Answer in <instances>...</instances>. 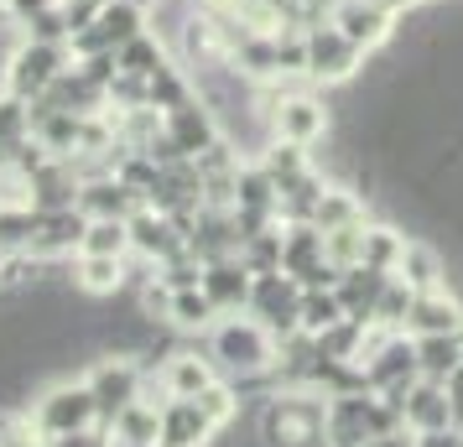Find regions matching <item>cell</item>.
Returning <instances> with one entry per match:
<instances>
[{
    "instance_id": "cell-12",
    "label": "cell",
    "mask_w": 463,
    "mask_h": 447,
    "mask_svg": "<svg viewBox=\"0 0 463 447\" xmlns=\"http://www.w3.org/2000/svg\"><path fill=\"white\" fill-rule=\"evenodd\" d=\"M198 286H203V297L213 302V312L230 318V312H245V307H250L255 271L240 256H224V260H209V265H203V281H198Z\"/></svg>"
},
{
    "instance_id": "cell-1",
    "label": "cell",
    "mask_w": 463,
    "mask_h": 447,
    "mask_svg": "<svg viewBox=\"0 0 463 447\" xmlns=\"http://www.w3.org/2000/svg\"><path fill=\"white\" fill-rule=\"evenodd\" d=\"M209 359L224 380H260L281 359V339L250 312H230L209 328Z\"/></svg>"
},
{
    "instance_id": "cell-14",
    "label": "cell",
    "mask_w": 463,
    "mask_h": 447,
    "mask_svg": "<svg viewBox=\"0 0 463 447\" xmlns=\"http://www.w3.org/2000/svg\"><path fill=\"white\" fill-rule=\"evenodd\" d=\"M84 229H89V219L79 209H37V224H32V245H26V256H32V260L68 256V250H79Z\"/></svg>"
},
{
    "instance_id": "cell-17",
    "label": "cell",
    "mask_w": 463,
    "mask_h": 447,
    "mask_svg": "<svg viewBox=\"0 0 463 447\" xmlns=\"http://www.w3.org/2000/svg\"><path fill=\"white\" fill-rule=\"evenodd\" d=\"M162 126H167V135L177 141L183 156H203L209 146H219V126H213V115L203 105H193V99L172 105L167 115H162Z\"/></svg>"
},
{
    "instance_id": "cell-38",
    "label": "cell",
    "mask_w": 463,
    "mask_h": 447,
    "mask_svg": "<svg viewBox=\"0 0 463 447\" xmlns=\"http://www.w3.org/2000/svg\"><path fill=\"white\" fill-rule=\"evenodd\" d=\"M26 37H32V42H73V26H68L63 5H52V11H43V16H32V22H26Z\"/></svg>"
},
{
    "instance_id": "cell-22",
    "label": "cell",
    "mask_w": 463,
    "mask_h": 447,
    "mask_svg": "<svg viewBox=\"0 0 463 447\" xmlns=\"http://www.w3.org/2000/svg\"><path fill=\"white\" fill-rule=\"evenodd\" d=\"M385 281H391V271H370V265H349V271H338V281H334V292H338V302H344V312L349 318H375V302H380V292H385Z\"/></svg>"
},
{
    "instance_id": "cell-30",
    "label": "cell",
    "mask_w": 463,
    "mask_h": 447,
    "mask_svg": "<svg viewBox=\"0 0 463 447\" xmlns=\"http://www.w3.org/2000/svg\"><path fill=\"white\" fill-rule=\"evenodd\" d=\"M307 224H317L323 235H328V229H344V224H364V203H359L349 188H323Z\"/></svg>"
},
{
    "instance_id": "cell-49",
    "label": "cell",
    "mask_w": 463,
    "mask_h": 447,
    "mask_svg": "<svg viewBox=\"0 0 463 447\" xmlns=\"http://www.w3.org/2000/svg\"><path fill=\"white\" fill-rule=\"evenodd\" d=\"M0 5H5V0H0Z\"/></svg>"
},
{
    "instance_id": "cell-32",
    "label": "cell",
    "mask_w": 463,
    "mask_h": 447,
    "mask_svg": "<svg viewBox=\"0 0 463 447\" xmlns=\"http://www.w3.org/2000/svg\"><path fill=\"white\" fill-rule=\"evenodd\" d=\"M79 256H130V224L126 219H89Z\"/></svg>"
},
{
    "instance_id": "cell-47",
    "label": "cell",
    "mask_w": 463,
    "mask_h": 447,
    "mask_svg": "<svg viewBox=\"0 0 463 447\" xmlns=\"http://www.w3.org/2000/svg\"><path fill=\"white\" fill-rule=\"evenodd\" d=\"M0 167H5V156H0Z\"/></svg>"
},
{
    "instance_id": "cell-46",
    "label": "cell",
    "mask_w": 463,
    "mask_h": 447,
    "mask_svg": "<svg viewBox=\"0 0 463 447\" xmlns=\"http://www.w3.org/2000/svg\"><path fill=\"white\" fill-rule=\"evenodd\" d=\"M0 276H5V250H0Z\"/></svg>"
},
{
    "instance_id": "cell-29",
    "label": "cell",
    "mask_w": 463,
    "mask_h": 447,
    "mask_svg": "<svg viewBox=\"0 0 463 447\" xmlns=\"http://www.w3.org/2000/svg\"><path fill=\"white\" fill-rule=\"evenodd\" d=\"M458 364H463L458 333H432V339H417V369H421V380H448Z\"/></svg>"
},
{
    "instance_id": "cell-34",
    "label": "cell",
    "mask_w": 463,
    "mask_h": 447,
    "mask_svg": "<svg viewBox=\"0 0 463 447\" xmlns=\"http://www.w3.org/2000/svg\"><path fill=\"white\" fill-rule=\"evenodd\" d=\"M26 135H32V109L26 99H0V156H11L16 146H26Z\"/></svg>"
},
{
    "instance_id": "cell-6",
    "label": "cell",
    "mask_w": 463,
    "mask_h": 447,
    "mask_svg": "<svg viewBox=\"0 0 463 447\" xmlns=\"http://www.w3.org/2000/svg\"><path fill=\"white\" fill-rule=\"evenodd\" d=\"M245 312L266 322L276 339H292L297 318H302V281L287 276V271H266V276H255L250 307H245Z\"/></svg>"
},
{
    "instance_id": "cell-13",
    "label": "cell",
    "mask_w": 463,
    "mask_h": 447,
    "mask_svg": "<svg viewBox=\"0 0 463 447\" xmlns=\"http://www.w3.org/2000/svg\"><path fill=\"white\" fill-rule=\"evenodd\" d=\"M271 130H276V141L313 146V141L328 135V109H323V99H313V94H287V99L271 109Z\"/></svg>"
},
{
    "instance_id": "cell-3",
    "label": "cell",
    "mask_w": 463,
    "mask_h": 447,
    "mask_svg": "<svg viewBox=\"0 0 463 447\" xmlns=\"http://www.w3.org/2000/svg\"><path fill=\"white\" fill-rule=\"evenodd\" d=\"M391 432H406L396 401H385L364 385L328 396V447H364L375 437H391Z\"/></svg>"
},
{
    "instance_id": "cell-36",
    "label": "cell",
    "mask_w": 463,
    "mask_h": 447,
    "mask_svg": "<svg viewBox=\"0 0 463 447\" xmlns=\"http://www.w3.org/2000/svg\"><path fill=\"white\" fill-rule=\"evenodd\" d=\"M193 401L203 405V416H209L219 432H224L234 416H240V396H234V380H213L209 390H203V396H193Z\"/></svg>"
},
{
    "instance_id": "cell-15",
    "label": "cell",
    "mask_w": 463,
    "mask_h": 447,
    "mask_svg": "<svg viewBox=\"0 0 463 447\" xmlns=\"http://www.w3.org/2000/svg\"><path fill=\"white\" fill-rule=\"evenodd\" d=\"M401 333H411V339H432V333H463V302L438 286V292H417L411 307H406V322H401Z\"/></svg>"
},
{
    "instance_id": "cell-7",
    "label": "cell",
    "mask_w": 463,
    "mask_h": 447,
    "mask_svg": "<svg viewBox=\"0 0 463 447\" xmlns=\"http://www.w3.org/2000/svg\"><path fill=\"white\" fill-rule=\"evenodd\" d=\"M84 380H89V390H94V401H99V416L109 422L115 411H126L130 401H141V396H146L151 375L130 359V354H105Z\"/></svg>"
},
{
    "instance_id": "cell-24",
    "label": "cell",
    "mask_w": 463,
    "mask_h": 447,
    "mask_svg": "<svg viewBox=\"0 0 463 447\" xmlns=\"http://www.w3.org/2000/svg\"><path fill=\"white\" fill-rule=\"evenodd\" d=\"M344 318H349V312H344V302H338L334 286H302V318H297V333H302V339H323V333L338 328Z\"/></svg>"
},
{
    "instance_id": "cell-21",
    "label": "cell",
    "mask_w": 463,
    "mask_h": 447,
    "mask_svg": "<svg viewBox=\"0 0 463 447\" xmlns=\"http://www.w3.org/2000/svg\"><path fill=\"white\" fill-rule=\"evenodd\" d=\"M141 203H146V198L136 188H126L120 177H94V182L79 188V213H84V219H130Z\"/></svg>"
},
{
    "instance_id": "cell-50",
    "label": "cell",
    "mask_w": 463,
    "mask_h": 447,
    "mask_svg": "<svg viewBox=\"0 0 463 447\" xmlns=\"http://www.w3.org/2000/svg\"><path fill=\"white\" fill-rule=\"evenodd\" d=\"M458 432H463V426H458Z\"/></svg>"
},
{
    "instance_id": "cell-45",
    "label": "cell",
    "mask_w": 463,
    "mask_h": 447,
    "mask_svg": "<svg viewBox=\"0 0 463 447\" xmlns=\"http://www.w3.org/2000/svg\"><path fill=\"white\" fill-rule=\"evenodd\" d=\"M89 5H94V11H99V5H109V0H89Z\"/></svg>"
},
{
    "instance_id": "cell-16",
    "label": "cell",
    "mask_w": 463,
    "mask_h": 447,
    "mask_svg": "<svg viewBox=\"0 0 463 447\" xmlns=\"http://www.w3.org/2000/svg\"><path fill=\"white\" fill-rule=\"evenodd\" d=\"M213 380H219L213 359L193 354V349H177V354L162 364V375H156V385H162V396H167V401H193V396H203Z\"/></svg>"
},
{
    "instance_id": "cell-20",
    "label": "cell",
    "mask_w": 463,
    "mask_h": 447,
    "mask_svg": "<svg viewBox=\"0 0 463 447\" xmlns=\"http://www.w3.org/2000/svg\"><path fill=\"white\" fill-rule=\"evenodd\" d=\"M334 26L359 47V52H370L391 37V5H380V0H349V5H338Z\"/></svg>"
},
{
    "instance_id": "cell-31",
    "label": "cell",
    "mask_w": 463,
    "mask_h": 447,
    "mask_svg": "<svg viewBox=\"0 0 463 447\" xmlns=\"http://www.w3.org/2000/svg\"><path fill=\"white\" fill-rule=\"evenodd\" d=\"M255 167L271 177L276 188H287V182H297V177H307L313 172V162H307V146H292V141H271V146L260 151V162Z\"/></svg>"
},
{
    "instance_id": "cell-9",
    "label": "cell",
    "mask_w": 463,
    "mask_h": 447,
    "mask_svg": "<svg viewBox=\"0 0 463 447\" xmlns=\"http://www.w3.org/2000/svg\"><path fill=\"white\" fill-rule=\"evenodd\" d=\"M126 224H130V256H141L146 265H162V260L188 250V229H183L172 213L151 209V203H141Z\"/></svg>"
},
{
    "instance_id": "cell-35",
    "label": "cell",
    "mask_w": 463,
    "mask_h": 447,
    "mask_svg": "<svg viewBox=\"0 0 463 447\" xmlns=\"http://www.w3.org/2000/svg\"><path fill=\"white\" fill-rule=\"evenodd\" d=\"M32 224H37V209H0V250L5 256H26Z\"/></svg>"
},
{
    "instance_id": "cell-44",
    "label": "cell",
    "mask_w": 463,
    "mask_h": 447,
    "mask_svg": "<svg viewBox=\"0 0 463 447\" xmlns=\"http://www.w3.org/2000/svg\"><path fill=\"white\" fill-rule=\"evenodd\" d=\"M126 5H136V11H151V5H156V0H126Z\"/></svg>"
},
{
    "instance_id": "cell-37",
    "label": "cell",
    "mask_w": 463,
    "mask_h": 447,
    "mask_svg": "<svg viewBox=\"0 0 463 447\" xmlns=\"http://www.w3.org/2000/svg\"><path fill=\"white\" fill-rule=\"evenodd\" d=\"M359 235H364V224H344V229H328V235H323V256H328L334 271L359 265Z\"/></svg>"
},
{
    "instance_id": "cell-18",
    "label": "cell",
    "mask_w": 463,
    "mask_h": 447,
    "mask_svg": "<svg viewBox=\"0 0 463 447\" xmlns=\"http://www.w3.org/2000/svg\"><path fill=\"white\" fill-rule=\"evenodd\" d=\"M105 426H109V437H115V447H162V401L141 396L126 411H115Z\"/></svg>"
},
{
    "instance_id": "cell-25",
    "label": "cell",
    "mask_w": 463,
    "mask_h": 447,
    "mask_svg": "<svg viewBox=\"0 0 463 447\" xmlns=\"http://www.w3.org/2000/svg\"><path fill=\"white\" fill-rule=\"evenodd\" d=\"M73 286L89 292V297H115L126 286V256H79Z\"/></svg>"
},
{
    "instance_id": "cell-10",
    "label": "cell",
    "mask_w": 463,
    "mask_h": 447,
    "mask_svg": "<svg viewBox=\"0 0 463 447\" xmlns=\"http://www.w3.org/2000/svg\"><path fill=\"white\" fill-rule=\"evenodd\" d=\"M354 73H359V47L334 22L313 26L307 32V79H317V84H344Z\"/></svg>"
},
{
    "instance_id": "cell-19",
    "label": "cell",
    "mask_w": 463,
    "mask_h": 447,
    "mask_svg": "<svg viewBox=\"0 0 463 447\" xmlns=\"http://www.w3.org/2000/svg\"><path fill=\"white\" fill-rule=\"evenodd\" d=\"M219 426L203 416L198 401H162V447H209Z\"/></svg>"
},
{
    "instance_id": "cell-8",
    "label": "cell",
    "mask_w": 463,
    "mask_h": 447,
    "mask_svg": "<svg viewBox=\"0 0 463 447\" xmlns=\"http://www.w3.org/2000/svg\"><path fill=\"white\" fill-rule=\"evenodd\" d=\"M281 271L287 276H297L302 286H334L338 271L328 265V256H323V229L317 224H287L281 229Z\"/></svg>"
},
{
    "instance_id": "cell-33",
    "label": "cell",
    "mask_w": 463,
    "mask_h": 447,
    "mask_svg": "<svg viewBox=\"0 0 463 447\" xmlns=\"http://www.w3.org/2000/svg\"><path fill=\"white\" fill-rule=\"evenodd\" d=\"M115 63H120V73H130V79H156V73L167 68V58H162L156 32H141L136 42H126L120 52H115Z\"/></svg>"
},
{
    "instance_id": "cell-27",
    "label": "cell",
    "mask_w": 463,
    "mask_h": 447,
    "mask_svg": "<svg viewBox=\"0 0 463 447\" xmlns=\"http://www.w3.org/2000/svg\"><path fill=\"white\" fill-rule=\"evenodd\" d=\"M401 250H406V235L401 229H391V224H364V235H359V265L396 276Z\"/></svg>"
},
{
    "instance_id": "cell-40",
    "label": "cell",
    "mask_w": 463,
    "mask_h": 447,
    "mask_svg": "<svg viewBox=\"0 0 463 447\" xmlns=\"http://www.w3.org/2000/svg\"><path fill=\"white\" fill-rule=\"evenodd\" d=\"M5 5H11V16H16V22H32V16H43V11H52V5H58V0H5Z\"/></svg>"
},
{
    "instance_id": "cell-11",
    "label": "cell",
    "mask_w": 463,
    "mask_h": 447,
    "mask_svg": "<svg viewBox=\"0 0 463 447\" xmlns=\"http://www.w3.org/2000/svg\"><path fill=\"white\" fill-rule=\"evenodd\" d=\"M396 405H401V426H406L411 437L458 426V422H453V401H448V385H442V380H411Z\"/></svg>"
},
{
    "instance_id": "cell-28",
    "label": "cell",
    "mask_w": 463,
    "mask_h": 447,
    "mask_svg": "<svg viewBox=\"0 0 463 447\" xmlns=\"http://www.w3.org/2000/svg\"><path fill=\"white\" fill-rule=\"evenodd\" d=\"M94 26H99V37H105L109 52H120L126 42H136V37L146 32V11H136V5H126V0H109V5H99Z\"/></svg>"
},
{
    "instance_id": "cell-5",
    "label": "cell",
    "mask_w": 463,
    "mask_h": 447,
    "mask_svg": "<svg viewBox=\"0 0 463 447\" xmlns=\"http://www.w3.org/2000/svg\"><path fill=\"white\" fill-rule=\"evenodd\" d=\"M63 73H68V42H32V37H26V42L16 47V58H11L5 88L32 105V99H43Z\"/></svg>"
},
{
    "instance_id": "cell-43",
    "label": "cell",
    "mask_w": 463,
    "mask_h": 447,
    "mask_svg": "<svg viewBox=\"0 0 463 447\" xmlns=\"http://www.w3.org/2000/svg\"><path fill=\"white\" fill-rule=\"evenodd\" d=\"M364 447H417V442H411V432H391V437H375V442H364Z\"/></svg>"
},
{
    "instance_id": "cell-41",
    "label": "cell",
    "mask_w": 463,
    "mask_h": 447,
    "mask_svg": "<svg viewBox=\"0 0 463 447\" xmlns=\"http://www.w3.org/2000/svg\"><path fill=\"white\" fill-rule=\"evenodd\" d=\"M417 447H463V432L458 426H448V432H421V437H411Z\"/></svg>"
},
{
    "instance_id": "cell-2",
    "label": "cell",
    "mask_w": 463,
    "mask_h": 447,
    "mask_svg": "<svg viewBox=\"0 0 463 447\" xmlns=\"http://www.w3.org/2000/svg\"><path fill=\"white\" fill-rule=\"evenodd\" d=\"M260 442L266 447H328V396L313 385L276 390L260 411Z\"/></svg>"
},
{
    "instance_id": "cell-4",
    "label": "cell",
    "mask_w": 463,
    "mask_h": 447,
    "mask_svg": "<svg viewBox=\"0 0 463 447\" xmlns=\"http://www.w3.org/2000/svg\"><path fill=\"white\" fill-rule=\"evenodd\" d=\"M99 401H94V390L89 380H63V385H47L43 396L32 401L26 411V432L37 437V442H58L68 432H84V426H99Z\"/></svg>"
},
{
    "instance_id": "cell-39",
    "label": "cell",
    "mask_w": 463,
    "mask_h": 447,
    "mask_svg": "<svg viewBox=\"0 0 463 447\" xmlns=\"http://www.w3.org/2000/svg\"><path fill=\"white\" fill-rule=\"evenodd\" d=\"M47 447H115V437H109V426H84V432H68V437H58V442Z\"/></svg>"
},
{
    "instance_id": "cell-48",
    "label": "cell",
    "mask_w": 463,
    "mask_h": 447,
    "mask_svg": "<svg viewBox=\"0 0 463 447\" xmlns=\"http://www.w3.org/2000/svg\"><path fill=\"white\" fill-rule=\"evenodd\" d=\"M458 343H463V333H458Z\"/></svg>"
},
{
    "instance_id": "cell-26",
    "label": "cell",
    "mask_w": 463,
    "mask_h": 447,
    "mask_svg": "<svg viewBox=\"0 0 463 447\" xmlns=\"http://www.w3.org/2000/svg\"><path fill=\"white\" fill-rule=\"evenodd\" d=\"M162 318L172 328H183V333H209L219 312H213V302L203 297V286H183V292H167V312Z\"/></svg>"
},
{
    "instance_id": "cell-23",
    "label": "cell",
    "mask_w": 463,
    "mask_h": 447,
    "mask_svg": "<svg viewBox=\"0 0 463 447\" xmlns=\"http://www.w3.org/2000/svg\"><path fill=\"white\" fill-rule=\"evenodd\" d=\"M396 276L406 281L411 292H438V286H448V265H442V256L427 245V239H406Z\"/></svg>"
},
{
    "instance_id": "cell-42",
    "label": "cell",
    "mask_w": 463,
    "mask_h": 447,
    "mask_svg": "<svg viewBox=\"0 0 463 447\" xmlns=\"http://www.w3.org/2000/svg\"><path fill=\"white\" fill-rule=\"evenodd\" d=\"M442 385H448V401H453V422L463 426V364H458V369H453Z\"/></svg>"
}]
</instances>
